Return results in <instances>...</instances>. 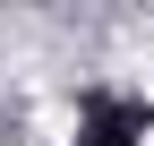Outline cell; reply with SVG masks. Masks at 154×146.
<instances>
[{
  "instance_id": "obj_1",
  "label": "cell",
  "mask_w": 154,
  "mask_h": 146,
  "mask_svg": "<svg viewBox=\"0 0 154 146\" xmlns=\"http://www.w3.org/2000/svg\"><path fill=\"white\" fill-rule=\"evenodd\" d=\"M146 146H154V129H146Z\"/></svg>"
}]
</instances>
